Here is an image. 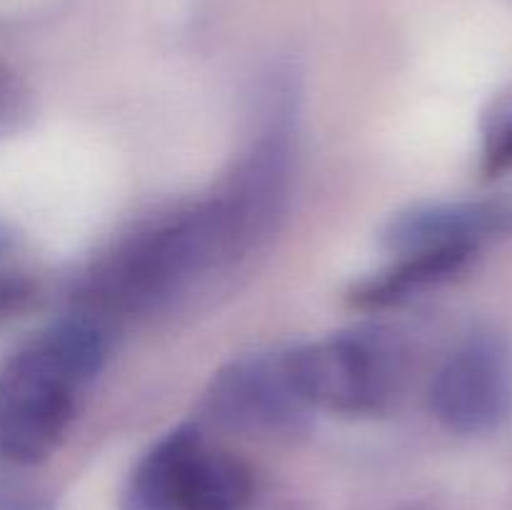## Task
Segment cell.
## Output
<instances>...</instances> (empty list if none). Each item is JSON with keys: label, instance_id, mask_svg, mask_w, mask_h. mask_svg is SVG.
Masks as SVG:
<instances>
[{"label": "cell", "instance_id": "obj_1", "mask_svg": "<svg viewBox=\"0 0 512 510\" xmlns=\"http://www.w3.org/2000/svg\"><path fill=\"white\" fill-rule=\"evenodd\" d=\"M285 115L273 113L208 198L155 215L95 260L80 308L108 323L158 313L248 258L273 233L288 203L293 140Z\"/></svg>", "mask_w": 512, "mask_h": 510}, {"label": "cell", "instance_id": "obj_2", "mask_svg": "<svg viewBox=\"0 0 512 510\" xmlns=\"http://www.w3.org/2000/svg\"><path fill=\"white\" fill-rule=\"evenodd\" d=\"M108 355L110 323L85 308L15 350L0 368V460L35 468L53 458Z\"/></svg>", "mask_w": 512, "mask_h": 510}, {"label": "cell", "instance_id": "obj_3", "mask_svg": "<svg viewBox=\"0 0 512 510\" xmlns=\"http://www.w3.org/2000/svg\"><path fill=\"white\" fill-rule=\"evenodd\" d=\"M290 383L310 413L380 415L408 383L403 335L385 325H360L285 350Z\"/></svg>", "mask_w": 512, "mask_h": 510}, {"label": "cell", "instance_id": "obj_4", "mask_svg": "<svg viewBox=\"0 0 512 510\" xmlns=\"http://www.w3.org/2000/svg\"><path fill=\"white\" fill-rule=\"evenodd\" d=\"M255 480L248 465L183 423L160 435L130 470L123 510H250Z\"/></svg>", "mask_w": 512, "mask_h": 510}, {"label": "cell", "instance_id": "obj_5", "mask_svg": "<svg viewBox=\"0 0 512 510\" xmlns=\"http://www.w3.org/2000/svg\"><path fill=\"white\" fill-rule=\"evenodd\" d=\"M430 413L455 435L498 433L512 418V343L498 328H475L445 353L430 380Z\"/></svg>", "mask_w": 512, "mask_h": 510}, {"label": "cell", "instance_id": "obj_6", "mask_svg": "<svg viewBox=\"0 0 512 510\" xmlns=\"http://www.w3.org/2000/svg\"><path fill=\"white\" fill-rule=\"evenodd\" d=\"M203 413L225 430L268 438L303 433L313 415L290 383L285 350L230 360L210 380Z\"/></svg>", "mask_w": 512, "mask_h": 510}, {"label": "cell", "instance_id": "obj_7", "mask_svg": "<svg viewBox=\"0 0 512 510\" xmlns=\"http://www.w3.org/2000/svg\"><path fill=\"white\" fill-rule=\"evenodd\" d=\"M510 238V195L423 200L390 215L380 230V243L390 255L440 248L483 253L488 245Z\"/></svg>", "mask_w": 512, "mask_h": 510}, {"label": "cell", "instance_id": "obj_8", "mask_svg": "<svg viewBox=\"0 0 512 510\" xmlns=\"http://www.w3.org/2000/svg\"><path fill=\"white\" fill-rule=\"evenodd\" d=\"M480 253L460 248L413 250L393 255V263L365 275L350 288L348 300L355 308L385 310L425 295L428 290L453 283L473 268Z\"/></svg>", "mask_w": 512, "mask_h": 510}, {"label": "cell", "instance_id": "obj_9", "mask_svg": "<svg viewBox=\"0 0 512 510\" xmlns=\"http://www.w3.org/2000/svg\"><path fill=\"white\" fill-rule=\"evenodd\" d=\"M478 173L483 180L512 173V83L500 88L480 115Z\"/></svg>", "mask_w": 512, "mask_h": 510}, {"label": "cell", "instance_id": "obj_10", "mask_svg": "<svg viewBox=\"0 0 512 510\" xmlns=\"http://www.w3.org/2000/svg\"><path fill=\"white\" fill-rule=\"evenodd\" d=\"M20 465L0 460V510H53V498L45 488L25 475Z\"/></svg>", "mask_w": 512, "mask_h": 510}, {"label": "cell", "instance_id": "obj_11", "mask_svg": "<svg viewBox=\"0 0 512 510\" xmlns=\"http://www.w3.org/2000/svg\"><path fill=\"white\" fill-rule=\"evenodd\" d=\"M38 280L10 263L0 265V323L18 318L38 300Z\"/></svg>", "mask_w": 512, "mask_h": 510}, {"label": "cell", "instance_id": "obj_12", "mask_svg": "<svg viewBox=\"0 0 512 510\" xmlns=\"http://www.w3.org/2000/svg\"><path fill=\"white\" fill-rule=\"evenodd\" d=\"M30 98L18 75L0 63V138L15 133L28 118Z\"/></svg>", "mask_w": 512, "mask_h": 510}, {"label": "cell", "instance_id": "obj_13", "mask_svg": "<svg viewBox=\"0 0 512 510\" xmlns=\"http://www.w3.org/2000/svg\"><path fill=\"white\" fill-rule=\"evenodd\" d=\"M13 250H15L13 230L5 228V225L0 223V265L10 263V255H13Z\"/></svg>", "mask_w": 512, "mask_h": 510}]
</instances>
